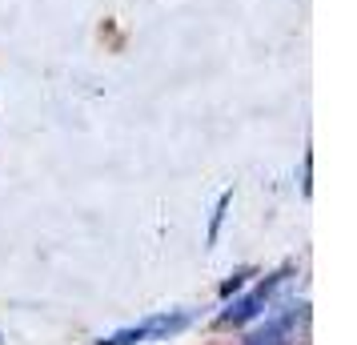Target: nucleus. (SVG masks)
Returning <instances> with one entry per match:
<instances>
[{"mask_svg":"<svg viewBox=\"0 0 357 345\" xmlns=\"http://www.w3.org/2000/svg\"><path fill=\"white\" fill-rule=\"evenodd\" d=\"M297 321H305V305H289L281 317L265 321V329H257L245 345H289V333H293Z\"/></svg>","mask_w":357,"mask_h":345,"instance_id":"1","label":"nucleus"},{"mask_svg":"<svg viewBox=\"0 0 357 345\" xmlns=\"http://www.w3.org/2000/svg\"><path fill=\"white\" fill-rule=\"evenodd\" d=\"M277 285H281V277H269V281H265V285L257 289V293L241 297V301H237L233 309H225V313H221V325H241V321H249V317H253V313H257L261 305L269 301V293H273Z\"/></svg>","mask_w":357,"mask_h":345,"instance_id":"2","label":"nucleus"},{"mask_svg":"<svg viewBox=\"0 0 357 345\" xmlns=\"http://www.w3.org/2000/svg\"><path fill=\"white\" fill-rule=\"evenodd\" d=\"M145 337H149V321L145 325H132V329H121L113 337H105L100 345H132V342H145Z\"/></svg>","mask_w":357,"mask_h":345,"instance_id":"3","label":"nucleus"},{"mask_svg":"<svg viewBox=\"0 0 357 345\" xmlns=\"http://www.w3.org/2000/svg\"><path fill=\"white\" fill-rule=\"evenodd\" d=\"M241 281H245V273H233V277H229L225 285H221V297H229V293H237V289H241Z\"/></svg>","mask_w":357,"mask_h":345,"instance_id":"4","label":"nucleus"}]
</instances>
